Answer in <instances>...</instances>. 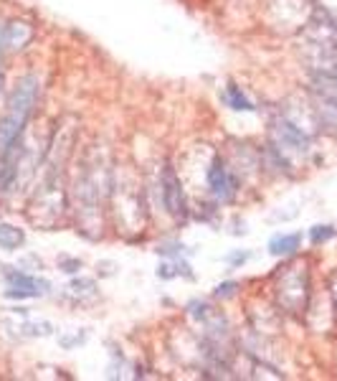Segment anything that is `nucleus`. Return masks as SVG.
Here are the masks:
<instances>
[{
    "instance_id": "1",
    "label": "nucleus",
    "mask_w": 337,
    "mask_h": 381,
    "mask_svg": "<svg viewBox=\"0 0 337 381\" xmlns=\"http://www.w3.org/2000/svg\"><path fill=\"white\" fill-rule=\"evenodd\" d=\"M36 99H38V77L28 74V77H23L18 84H16V92H13L6 117L0 120V153L21 138V130H23L25 122H28Z\"/></svg>"
},
{
    "instance_id": "2",
    "label": "nucleus",
    "mask_w": 337,
    "mask_h": 381,
    "mask_svg": "<svg viewBox=\"0 0 337 381\" xmlns=\"http://www.w3.org/2000/svg\"><path fill=\"white\" fill-rule=\"evenodd\" d=\"M6 280H8V285H11L8 297H38L51 290V282H48V280L30 277V275H23V272H13V270L6 272Z\"/></svg>"
},
{
    "instance_id": "3",
    "label": "nucleus",
    "mask_w": 337,
    "mask_h": 381,
    "mask_svg": "<svg viewBox=\"0 0 337 381\" xmlns=\"http://www.w3.org/2000/svg\"><path fill=\"white\" fill-rule=\"evenodd\" d=\"M208 183H211V194L216 196V201H229L236 194V181L231 178L226 165L221 163V158L213 160V168L208 173Z\"/></svg>"
},
{
    "instance_id": "4",
    "label": "nucleus",
    "mask_w": 337,
    "mask_h": 381,
    "mask_svg": "<svg viewBox=\"0 0 337 381\" xmlns=\"http://www.w3.org/2000/svg\"><path fill=\"white\" fill-rule=\"evenodd\" d=\"M163 196H165V206L173 216H181L185 211V201H183V191H181V178L175 176V170L165 168L163 173Z\"/></svg>"
},
{
    "instance_id": "5",
    "label": "nucleus",
    "mask_w": 337,
    "mask_h": 381,
    "mask_svg": "<svg viewBox=\"0 0 337 381\" xmlns=\"http://www.w3.org/2000/svg\"><path fill=\"white\" fill-rule=\"evenodd\" d=\"M277 133H279V138H282L284 145L295 148V150H307V135L302 133L299 127L292 125V122H279Z\"/></svg>"
},
{
    "instance_id": "6",
    "label": "nucleus",
    "mask_w": 337,
    "mask_h": 381,
    "mask_svg": "<svg viewBox=\"0 0 337 381\" xmlns=\"http://www.w3.org/2000/svg\"><path fill=\"white\" fill-rule=\"evenodd\" d=\"M299 244H302L299 234H279L269 242V252L274 257H287V254H295L299 249Z\"/></svg>"
},
{
    "instance_id": "7",
    "label": "nucleus",
    "mask_w": 337,
    "mask_h": 381,
    "mask_svg": "<svg viewBox=\"0 0 337 381\" xmlns=\"http://www.w3.org/2000/svg\"><path fill=\"white\" fill-rule=\"evenodd\" d=\"M25 234L13 224H0V249L6 252H16L18 247H23Z\"/></svg>"
},
{
    "instance_id": "8",
    "label": "nucleus",
    "mask_w": 337,
    "mask_h": 381,
    "mask_svg": "<svg viewBox=\"0 0 337 381\" xmlns=\"http://www.w3.org/2000/svg\"><path fill=\"white\" fill-rule=\"evenodd\" d=\"M226 102H229L231 109H244V112H251L253 109V104L249 102L246 94H244L239 87H229V89H226Z\"/></svg>"
},
{
    "instance_id": "9",
    "label": "nucleus",
    "mask_w": 337,
    "mask_h": 381,
    "mask_svg": "<svg viewBox=\"0 0 337 381\" xmlns=\"http://www.w3.org/2000/svg\"><path fill=\"white\" fill-rule=\"evenodd\" d=\"M330 236H335V229H332V226H314V229L309 231V239H312L314 244L325 242V239H330Z\"/></svg>"
},
{
    "instance_id": "10",
    "label": "nucleus",
    "mask_w": 337,
    "mask_h": 381,
    "mask_svg": "<svg viewBox=\"0 0 337 381\" xmlns=\"http://www.w3.org/2000/svg\"><path fill=\"white\" fill-rule=\"evenodd\" d=\"M234 287H236V285H221V287H218V297H229V295H234Z\"/></svg>"
}]
</instances>
